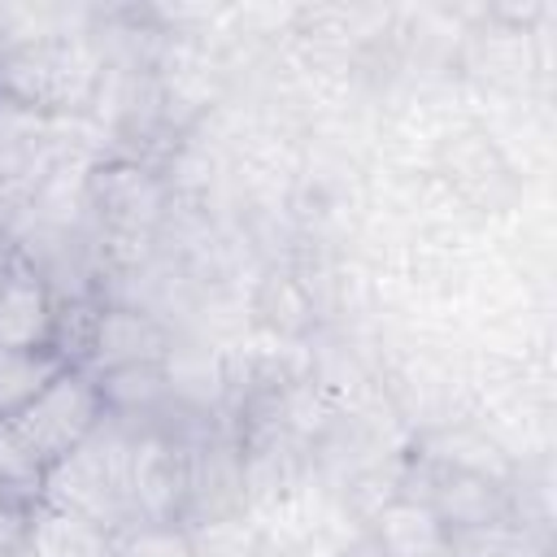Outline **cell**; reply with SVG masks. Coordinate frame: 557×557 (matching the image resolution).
Listing matches in <instances>:
<instances>
[{"mask_svg": "<svg viewBox=\"0 0 557 557\" xmlns=\"http://www.w3.org/2000/svg\"><path fill=\"white\" fill-rule=\"evenodd\" d=\"M39 500L83 513L113 535L135 531V426L104 413L100 426L74 453L48 466Z\"/></svg>", "mask_w": 557, "mask_h": 557, "instance_id": "1", "label": "cell"}, {"mask_svg": "<svg viewBox=\"0 0 557 557\" xmlns=\"http://www.w3.org/2000/svg\"><path fill=\"white\" fill-rule=\"evenodd\" d=\"M104 78V57L83 30H57L39 39L9 44L0 52V96L17 100L22 109L57 122V117H87Z\"/></svg>", "mask_w": 557, "mask_h": 557, "instance_id": "2", "label": "cell"}, {"mask_svg": "<svg viewBox=\"0 0 557 557\" xmlns=\"http://www.w3.org/2000/svg\"><path fill=\"white\" fill-rule=\"evenodd\" d=\"M87 213L100 235H126V239H161L174 191L165 183L161 165L131 161V157H100L87 170Z\"/></svg>", "mask_w": 557, "mask_h": 557, "instance_id": "3", "label": "cell"}, {"mask_svg": "<svg viewBox=\"0 0 557 557\" xmlns=\"http://www.w3.org/2000/svg\"><path fill=\"white\" fill-rule=\"evenodd\" d=\"M396 496L422 505L444 531L448 527H483L513 518V479H492L479 470H461L418 453L396 483Z\"/></svg>", "mask_w": 557, "mask_h": 557, "instance_id": "4", "label": "cell"}, {"mask_svg": "<svg viewBox=\"0 0 557 557\" xmlns=\"http://www.w3.org/2000/svg\"><path fill=\"white\" fill-rule=\"evenodd\" d=\"M100 418H104V400H100L96 374H87V370H61L30 405H22L17 413H9V426L30 448V457L48 470L65 453H74L100 426Z\"/></svg>", "mask_w": 557, "mask_h": 557, "instance_id": "5", "label": "cell"}, {"mask_svg": "<svg viewBox=\"0 0 557 557\" xmlns=\"http://www.w3.org/2000/svg\"><path fill=\"white\" fill-rule=\"evenodd\" d=\"M174 339H178V326H170L165 318L135 309V305H104L87 374L100 379V374L131 370V366H165Z\"/></svg>", "mask_w": 557, "mask_h": 557, "instance_id": "6", "label": "cell"}, {"mask_svg": "<svg viewBox=\"0 0 557 557\" xmlns=\"http://www.w3.org/2000/svg\"><path fill=\"white\" fill-rule=\"evenodd\" d=\"M57 318V296L17 257H9L0 278V348H48Z\"/></svg>", "mask_w": 557, "mask_h": 557, "instance_id": "7", "label": "cell"}, {"mask_svg": "<svg viewBox=\"0 0 557 557\" xmlns=\"http://www.w3.org/2000/svg\"><path fill=\"white\" fill-rule=\"evenodd\" d=\"M30 557H117V535L96 527L83 513L57 509V505H35L30 509Z\"/></svg>", "mask_w": 557, "mask_h": 557, "instance_id": "8", "label": "cell"}, {"mask_svg": "<svg viewBox=\"0 0 557 557\" xmlns=\"http://www.w3.org/2000/svg\"><path fill=\"white\" fill-rule=\"evenodd\" d=\"M448 557H548V535L505 518L483 527H448L444 531Z\"/></svg>", "mask_w": 557, "mask_h": 557, "instance_id": "9", "label": "cell"}, {"mask_svg": "<svg viewBox=\"0 0 557 557\" xmlns=\"http://www.w3.org/2000/svg\"><path fill=\"white\" fill-rule=\"evenodd\" d=\"M61 370L52 348H0V418L30 405Z\"/></svg>", "mask_w": 557, "mask_h": 557, "instance_id": "10", "label": "cell"}, {"mask_svg": "<svg viewBox=\"0 0 557 557\" xmlns=\"http://www.w3.org/2000/svg\"><path fill=\"white\" fill-rule=\"evenodd\" d=\"M257 313L265 326H274L278 335H305L318 318L313 309V292L305 287V278H296L292 270H274L265 274L261 292H257Z\"/></svg>", "mask_w": 557, "mask_h": 557, "instance_id": "11", "label": "cell"}, {"mask_svg": "<svg viewBox=\"0 0 557 557\" xmlns=\"http://www.w3.org/2000/svg\"><path fill=\"white\" fill-rule=\"evenodd\" d=\"M100 296H70L57 300V318H52V339L48 348L61 357L65 370H87L91 361V344H96V326H100Z\"/></svg>", "mask_w": 557, "mask_h": 557, "instance_id": "12", "label": "cell"}, {"mask_svg": "<svg viewBox=\"0 0 557 557\" xmlns=\"http://www.w3.org/2000/svg\"><path fill=\"white\" fill-rule=\"evenodd\" d=\"M187 540H191V553H196V557H261L257 522H252L248 513L205 522V527L187 531Z\"/></svg>", "mask_w": 557, "mask_h": 557, "instance_id": "13", "label": "cell"}, {"mask_svg": "<svg viewBox=\"0 0 557 557\" xmlns=\"http://www.w3.org/2000/svg\"><path fill=\"white\" fill-rule=\"evenodd\" d=\"M117 557H196L183 527H135L117 535Z\"/></svg>", "mask_w": 557, "mask_h": 557, "instance_id": "14", "label": "cell"}, {"mask_svg": "<svg viewBox=\"0 0 557 557\" xmlns=\"http://www.w3.org/2000/svg\"><path fill=\"white\" fill-rule=\"evenodd\" d=\"M30 509H35V505L0 500V557L26 553V540H30Z\"/></svg>", "mask_w": 557, "mask_h": 557, "instance_id": "15", "label": "cell"}, {"mask_svg": "<svg viewBox=\"0 0 557 557\" xmlns=\"http://www.w3.org/2000/svg\"><path fill=\"white\" fill-rule=\"evenodd\" d=\"M331 557H392V553H387V544L374 535V527L366 522L352 540H344L339 548H331Z\"/></svg>", "mask_w": 557, "mask_h": 557, "instance_id": "16", "label": "cell"}, {"mask_svg": "<svg viewBox=\"0 0 557 557\" xmlns=\"http://www.w3.org/2000/svg\"><path fill=\"white\" fill-rule=\"evenodd\" d=\"M9 48V30H4V4H0V52Z\"/></svg>", "mask_w": 557, "mask_h": 557, "instance_id": "17", "label": "cell"}, {"mask_svg": "<svg viewBox=\"0 0 557 557\" xmlns=\"http://www.w3.org/2000/svg\"><path fill=\"white\" fill-rule=\"evenodd\" d=\"M4 265H9V257H0V278H4Z\"/></svg>", "mask_w": 557, "mask_h": 557, "instance_id": "18", "label": "cell"}, {"mask_svg": "<svg viewBox=\"0 0 557 557\" xmlns=\"http://www.w3.org/2000/svg\"><path fill=\"white\" fill-rule=\"evenodd\" d=\"M13 557H30V548H26V553H13Z\"/></svg>", "mask_w": 557, "mask_h": 557, "instance_id": "19", "label": "cell"}]
</instances>
